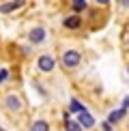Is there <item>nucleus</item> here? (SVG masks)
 Wrapping results in <instances>:
<instances>
[{
    "instance_id": "obj_1",
    "label": "nucleus",
    "mask_w": 129,
    "mask_h": 131,
    "mask_svg": "<svg viewBox=\"0 0 129 131\" xmlns=\"http://www.w3.org/2000/svg\"><path fill=\"white\" fill-rule=\"evenodd\" d=\"M80 60H82V56H80L75 50H69V52L62 54V64H64V67H75Z\"/></svg>"
},
{
    "instance_id": "obj_2",
    "label": "nucleus",
    "mask_w": 129,
    "mask_h": 131,
    "mask_svg": "<svg viewBox=\"0 0 129 131\" xmlns=\"http://www.w3.org/2000/svg\"><path fill=\"white\" fill-rule=\"evenodd\" d=\"M93 125H95V118L90 116V114L86 112V110H82V112H80V127H86V129H90Z\"/></svg>"
},
{
    "instance_id": "obj_3",
    "label": "nucleus",
    "mask_w": 129,
    "mask_h": 131,
    "mask_svg": "<svg viewBox=\"0 0 129 131\" xmlns=\"http://www.w3.org/2000/svg\"><path fill=\"white\" fill-rule=\"evenodd\" d=\"M45 39V30L43 28H32L30 30V43H43Z\"/></svg>"
},
{
    "instance_id": "obj_4",
    "label": "nucleus",
    "mask_w": 129,
    "mask_h": 131,
    "mask_svg": "<svg viewBox=\"0 0 129 131\" xmlns=\"http://www.w3.org/2000/svg\"><path fill=\"white\" fill-rule=\"evenodd\" d=\"M39 69L41 71H52L54 69V58L52 56H41L39 58Z\"/></svg>"
},
{
    "instance_id": "obj_5",
    "label": "nucleus",
    "mask_w": 129,
    "mask_h": 131,
    "mask_svg": "<svg viewBox=\"0 0 129 131\" xmlns=\"http://www.w3.org/2000/svg\"><path fill=\"white\" fill-rule=\"evenodd\" d=\"M22 4H24V0H13V2H7V4H2V7H0V13H11V11L19 9Z\"/></svg>"
},
{
    "instance_id": "obj_6",
    "label": "nucleus",
    "mask_w": 129,
    "mask_h": 131,
    "mask_svg": "<svg viewBox=\"0 0 129 131\" xmlns=\"http://www.w3.org/2000/svg\"><path fill=\"white\" fill-rule=\"evenodd\" d=\"M125 112H127V110H123V107H121V110H114V112L110 114V118H107V125H114V123H118L123 116H125Z\"/></svg>"
},
{
    "instance_id": "obj_7",
    "label": "nucleus",
    "mask_w": 129,
    "mask_h": 131,
    "mask_svg": "<svg viewBox=\"0 0 129 131\" xmlns=\"http://www.w3.org/2000/svg\"><path fill=\"white\" fill-rule=\"evenodd\" d=\"M80 24H82V21H80L78 15H73V17H67V19H64V26H67V28H71V30H75Z\"/></svg>"
},
{
    "instance_id": "obj_8",
    "label": "nucleus",
    "mask_w": 129,
    "mask_h": 131,
    "mask_svg": "<svg viewBox=\"0 0 129 131\" xmlns=\"http://www.w3.org/2000/svg\"><path fill=\"white\" fill-rule=\"evenodd\" d=\"M84 9H86V0H73V11L75 13H80Z\"/></svg>"
},
{
    "instance_id": "obj_9",
    "label": "nucleus",
    "mask_w": 129,
    "mask_h": 131,
    "mask_svg": "<svg viewBox=\"0 0 129 131\" xmlns=\"http://www.w3.org/2000/svg\"><path fill=\"white\" fill-rule=\"evenodd\" d=\"M7 105L9 107H13V110H19V99H17V97H9V99H7Z\"/></svg>"
},
{
    "instance_id": "obj_10",
    "label": "nucleus",
    "mask_w": 129,
    "mask_h": 131,
    "mask_svg": "<svg viewBox=\"0 0 129 131\" xmlns=\"http://www.w3.org/2000/svg\"><path fill=\"white\" fill-rule=\"evenodd\" d=\"M32 131H47V123L45 121H37L32 125Z\"/></svg>"
},
{
    "instance_id": "obj_11",
    "label": "nucleus",
    "mask_w": 129,
    "mask_h": 131,
    "mask_svg": "<svg viewBox=\"0 0 129 131\" xmlns=\"http://www.w3.org/2000/svg\"><path fill=\"white\" fill-rule=\"evenodd\" d=\"M71 110L80 114V112H82V110H86V107H84V105H82V103H80L78 99H71Z\"/></svg>"
},
{
    "instance_id": "obj_12",
    "label": "nucleus",
    "mask_w": 129,
    "mask_h": 131,
    "mask_svg": "<svg viewBox=\"0 0 129 131\" xmlns=\"http://www.w3.org/2000/svg\"><path fill=\"white\" fill-rule=\"evenodd\" d=\"M67 131H82V127H80V123H75V121H67Z\"/></svg>"
},
{
    "instance_id": "obj_13",
    "label": "nucleus",
    "mask_w": 129,
    "mask_h": 131,
    "mask_svg": "<svg viewBox=\"0 0 129 131\" xmlns=\"http://www.w3.org/2000/svg\"><path fill=\"white\" fill-rule=\"evenodd\" d=\"M7 80V71H0V82H4Z\"/></svg>"
},
{
    "instance_id": "obj_14",
    "label": "nucleus",
    "mask_w": 129,
    "mask_h": 131,
    "mask_svg": "<svg viewBox=\"0 0 129 131\" xmlns=\"http://www.w3.org/2000/svg\"><path fill=\"white\" fill-rule=\"evenodd\" d=\"M127 107H129V97H127L125 101H123V110H127Z\"/></svg>"
},
{
    "instance_id": "obj_15",
    "label": "nucleus",
    "mask_w": 129,
    "mask_h": 131,
    "mask_svg": "<svg viewBox=\"0 0 129 131\" xmlns=\"http://www.w3.org/2000/svg\"><path fill=\"white\" fill-rule=\"evenodd\" d=\"M97 2H99V4H107V2H110V0H97Z\"/></svg>"
},
{
    "instance_id": "obj_16",
    "label": "nucleus",
    "mask_w": 129,
    "mask_h": 131,
    "mask_svg": "<svg viewBox=\"0 0 129 131\" xmlns=\"http://www.w3.org/2000/svg\"><path fill=\"white\" fill-rule=\"evenodd\" d=\"M103 129H105V131H112V129H110V125H107V123L103 125Z\"/></svg>"
},
{
    "instance_id": "obj_17",
    "label": "nucleus",
    "mask_w": 129,
    "mask_h": 131,
    "mask_svg": "<svg viewBox=\"0 0 129 131\" xmlns=\"http://www.w3.org/2000/svg\"><path fill=\"white\" fill-rule=\"evenodd\" d=\"M0 131H4V129H2V127H0Z\"/></svg>"
}]
</instances>
